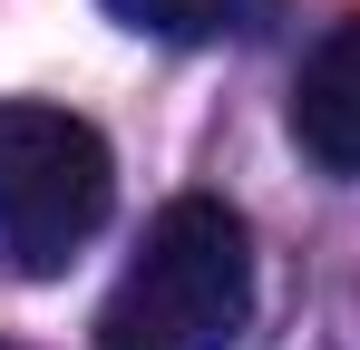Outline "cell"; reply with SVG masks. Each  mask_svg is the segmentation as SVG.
I'll list each match as a JSON object with an SVG mask.
<instances>
[{"instance_id":"cell-1","label":"cell","mask_w":360,"mask_h":350,"mask_svg":"<svg viewBox=\"0 0 360 350\" xmlns=\"http://www.w3.org/2000/svg\"><path fill=\"white\" fill-rule=\"evenodd\" d=\"M253 321V224L224 195H176L117 292L98 302V350H234Z\"/></svg>"},{"instance_id":"cell-2","label":"cell","mask_w":360,"mask_h":350,"mask_svg":"<svg viewBox=\"0 0 360 350\" xmlns=\"http://www.w3.org/2000/svg\"><path fill=\"white\" fill-rule=\"evenodd\" d=\"M117 156L78 108L0 98V253L10 273H68V253L108 224Z\"/></svg>"},{"instance_id":"cell-3","label":"cell","mask_w":360,"mask_h":350,"mask_svg":"<svg viewBox=\"0 0 360 350\" xmlns=\"http://www.w3.org/2000/svg\"><path fill=\"white\" fill-rule=\"evenodd\" d=\"M292 146L321 175H360V10H341L292 68Z\"/></svg>"},{"instance_id":"cell-4","label":"cell","mask_w":360,"mask_h":350,"mask_svg":"<svg viewBox=\"0 0 360 350\" xmlns=\"http://www.w3.org/2000/svg\"><path fill=\"white\" fill-rule=\"evenodd\" d=\"M108 20H127L136 39H176V49H205V39H234L263 20V0H108Z\"/></svg>"}]
</instances>
